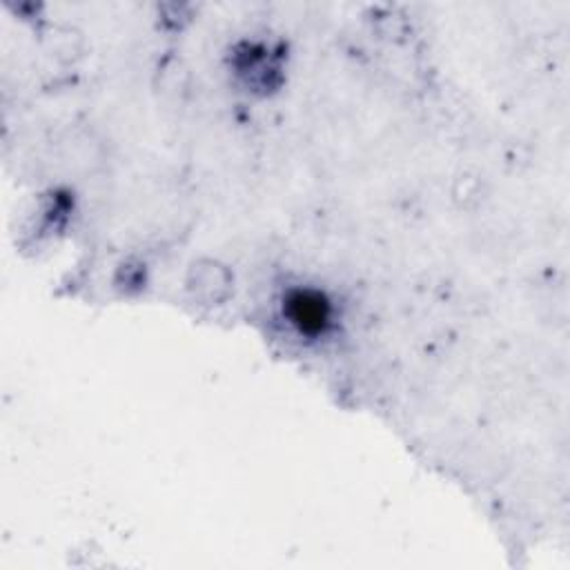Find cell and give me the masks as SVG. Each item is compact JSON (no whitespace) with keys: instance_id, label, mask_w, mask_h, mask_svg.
I'll return each instance as SVG.
<instances>
[{"instance_id":"6da1fadb","label":"cell","mask_w":570,"mask_h":570,"mask_svg":"<svg viewBox=\"0 0 570 570\" xmlns=\"http://www.w3.org/2000/svg\"><path fill=\"white\" fill-rule=\"evenodd\" d=\"M289 323L305 336L323 334L332 323V305L316 289H294L283 303Z\"/></svg>"}]
</instances>
